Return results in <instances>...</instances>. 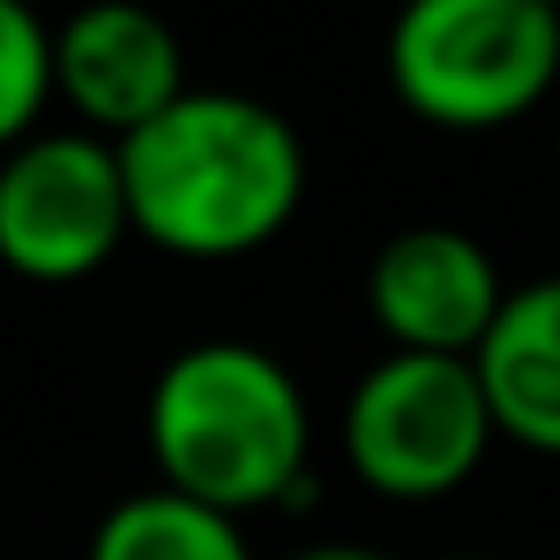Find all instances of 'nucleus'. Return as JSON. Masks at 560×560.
Listing matches in <instances>:
<instances>
[{
	"label": "nucleus",
	"instance_id": "1",
	"mask_svg": "<svg viewBox=\"0 0 560 560\" xmlns=\"http://www.w3.org/2000/svg\"><path fill=\"white\" fill-rule=\"evenodd\" d=\"M126 185V224L172 257L264 250L304 205L311 159L298 126L224 86H185L159 119L113 145Z\"/></svg>",
	"mask_w": 560,
	"mask_h": 560
},
{
	"label": "nucleus",
	"instance_id": "2",
	"mask_svg": "<svg viewBox=\"0 0 560 560\" xmlns=\"http://www.w3.org/2000/svg\"><path fill=\"white\" fill-rule=\"evenodd\" d=\"M145 448L159 488L231 521L257 508H311V402L257 343L211 337L178 350L145 396Z\"/></svg>",
	"mask_w": 560,
	"mask_h": 560
},
{
	"label": "nucleus",
	"instance_id": "3",
	"mask_svg": "<svg viewBox=\"0 0 560 560\" xmlns=\"http://www.w3.org/2000/svg\"><path fill=\"white\" fill-rule=\"evenodd\" d=\"M560 80V14L547 0H416L389 27L402 113L442 132H501Z\"/></svg>",
	"mask_w": 560,
	"mask_h": 560
},
{
	"label": "nucleus",
	"instance_id": "4",
	"mask_svg": "<svg viewBox=\"0 0 560 560\" xmlns=\"http://www.w3.org/2000/svg\"><path fill=\"white\" fill-rule=\"evenodd\" d=\"M494 448V422L468 357L389 350L370 363L343 402V462L363 488L389 501L455 494Z\"/></svg>",
	"mask_w": 560,
	"mask_h": 560
},
{
	"label": "nucleus",
	"instance_id": "5",
	"mask_svg": "<svg viewBox=\"0 0 560 560\" xmlns=\"http://www.w3.org/2000/svg\"><path fill=\"white\" fill-rule=\"evenodd\" d=\"M132 237L119 159L93 132H34L0 152V264L27 284H80Z\"/></svg>",
	"mask_w": 560,
	"mask_h": 560
},
{
	"label": "nucleus",
	"instance_id": "6",
	"mask_svg": "<svg viewBox=\"0 0 560 560\" xmlns=\"http://www.w3.org/2000/svg\"><path fill=\"white\" fill-rule=\"evenodd\" d=\"M363 298L389 350L409 357H475L501 311V270L481 237L455 224H409L396 231L363 277Z\"/></svg>",
	"mask_w": 560,
	"mask_h": 560
},
{
	"label": "nucleus",
	"instance_id": "7",
	"mask_svg": "<svg viewBox=\"0 0 560 560\" xmlns=\"http://www.w3.org/2000/svg\"><path fill=\"white\" fill-rule=\"evenodd\" d=\"M54 93L86 119L93 139L119 145L185 93L178 34L145 8H86L54 34Z\"/></svg>",
	"mask_w": 560,
	"mask_h": 560
},
{
	"label": "nucleus",
	"instance_id": "8",
	"mask_svg": "<svg viewBox=\"0 0 560 560\" xmlns=\"http://www.w3.org/2000/svg\"><path fill=\"white\" fill-rule=\"evenodd\" d=\"M468 370L494 435L534 455H560V277H534L527 291L501 298Z\"/></svg>",
	"mask_w": 560,
	"mask_h": 560
},
{
	"label": "nucleus",
	"instance_id": "9",
	"mask_svg": "<svg viewBox=\"0 0 560 560\" xmlns=\"http://www.w3.org/2000/svg\"><path fill=\"white\" fill-rule=\"evenodd\" d=\"M86 560H250V540L218 508H198L172 488H139L100 514Z\"/></svg>",
	"mask_w": 560,
	"mask_h": 560
},
{
	"label": "nucleus",
	"instance_id": "10",
	"mask_svg": "<svg viewBox=\"0 0 560 560\" xmlns=\"http://www.w3.org/2000/svg\"><path fill=\"white\" fill-rule=\"evenodd\" d=\"M54 100V34L21 0H0V152L34 139Z\"/></svg>",
	"mask_w": 560,
	"mask_h": 560
},
{
	"label": "nucleus",
	"instance_id": "11",
	"mask_svg": "<svg viewBox=\"0 0 560 560\" xmlns=\"http://www.w3.org/2000/svg\"><path fill=\"white\" fill-rule=\"evenodd\" d=\"M291 560H389L376 547H357V540H324V547H298Z\"/></svg>",
	"mask_w": 560,
	"mask_h": 560
},
{
	"label": "nucleus",
	"instance_id": "12",
	"mask_svg": "<svg viewBox=\"0 0 560 560\" xmlns=\"http://www.w3.org/2000/svg\"><path fill=\"white\" fill-rule=\"evenodd\" d=\"M455 560H494V553H455Z\"/></svg>",
	"mask_w": 560,
	"mask_h": 560
}]
</instances>
